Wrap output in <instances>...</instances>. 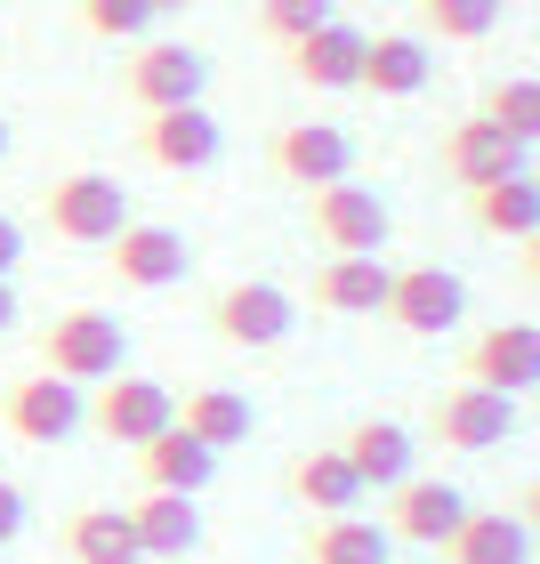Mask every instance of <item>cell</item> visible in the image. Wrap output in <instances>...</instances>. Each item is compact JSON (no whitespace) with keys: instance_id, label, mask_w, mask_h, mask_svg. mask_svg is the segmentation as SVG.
<instances>
[{"instance_id":"1","label":"cell","mask_w":540,"mask_h":564,"mask_svg":"<svg viewBox=\"0 0 540 564\" xmlns=\"http://www.w3.org/2000/svg\"><path fill=\"white\" fill-rule=\"evenodd\" d=\"M121 364H130V330H121L106 306H65V315L41 330V371L73 379V388H106Z\"/></svg>"},{"instance_id":"2","label":"cell","mask_w":540,"mask_h":564,"mask_svg":"<svg viewBox=\"0 0 540 564\" xmlns=\"http://www.w3.org/2000/svg\"><path fill=\"white\" fill-rule=\"evenodd\" d=\"M121 226H130V194H121V177L106 170H73L48 186V235L73 242V250H106Z\"/></svg>"},{"instance_id":"3","label":"cell","mask_w":540,"mask_h":564,"mask_svg":"<svg viewBox=\"0 0 540 564\" xmlns=\"http://www.w3.org/2000/svg\"><path fill=\"white\" fill-rule=\"evenodd\" d=\"M306 218H315V235L331 259H379L388 250V202H379L371 186H355V177H339V186L306 194Z\"/></svg>"},{"instance_id":"4","label":"cell","mask_w":540,"mask_h":564,"mask_svg":"<svg viewBox=\"0 0 540 564\" xmlns=\"http://www.w3.org/2000/svg\"><path fill=\"white\" fill-rule=\"evenodd\" d=\"M170 420H177V395L162 388V379H145V371H114L106 388L89 395V427L106 435V444H121V452L153 444Z\"/></svg>"},{"instance_id":"5","label":"cell","mask_w":540,"mask_h":564,"mask_svg":"<svg viewBox=\"0 0 540 564\" xmlns=\"http://www.w3.org/2000/svg\"><path fill=\"white\" fill-rule=\"evenodd\" d=\"M291 323H299V299L282 291V282H226V291L210 299V330L226 347H250V355H267V347H282L291 339Z\"/></svg>"},{"instance_id":"6","label":"cell","mask_w":540,"mask_h":564,"mask_svg":"<svg viewBox=\"0 0 540 564\" xmlns=\"http://www.w3.org/2000/svg\"><path fill=\"white\" fill-rule=\"evenodd\" d=\"M0 420H9L17 444H65V435L89 427V395L57 371H24L9 395H0Z\"/></svg>"},{"instance_id":"7","label":"cell","mask_w":540,"mask_h":564,"mask_svg":"<svg viewBox=\"0 0 540 564\" xmlns=\"http://www.w3.org/2000/svg\"><path fill=\"white\" fill-rule=\"evenodd\" d=\"M121 89H130L145 113L202 106V89H210V57H202L194 41H138V57H130V73H121Z\"/></svg>"},{"instance_id":"8","label":"cell","mask_w":540,"mask_h":564,"mask_svg":"<svg viewBox=\"0 0 540 564\" xmlns=\"http://www.w3.org/2000/svg\"><path fill=\"white\" fill-rule=\"evenodd\" d=\"M460 379H476L493 395H540V330L532 323H484L460 347Z\"/></svg>"},{"instance_id":"9","label":"cell","mask_w":540,"mask_h":564,"mask_svg":"<svg viewBox=\"0 0 540 564\" xmlns=\"http://www.w3.org/2000/svg\"><path fill=\"white\" fill-rule=\"evenodd\" d=\"M460 315H468V282H460L452 267H403L396 274L388 323L403 330V339H444V330H460Z\"/></svg>"},{"instance_id":"10","label":"cell","mask_w":540,"mask_h":564,"mask_svg":"<svg viewBox=\"0 0 540 564\" xmlns=\"http://www.w3.org/2000/svg\"><path fill=\"white\" fill-rule=\"evenodd\" d=\"M267 162L291 177V186L323 194V186H339V177L355 170V138L339 130V121H282L274 145H267Z\"/></svg>"},{"instance_id":"11","label":"cell","mask_w":540,"mask_h":564,"mask_svg":"<svg viewBox=\"0 0 540 564\" xmlns=\"http://www.w3.org/2000/svg\"><path fill=\"white\" fill-rule=\"evenodd\" d=\"M435 444L444 452H493L508 444V427H517V395H493V388H476V379H460V388L435 395Z\"/></svg>"},{"instance_id":"12","label":"cell","mask_w":540,"mask_h":564,"mask_svg":"<svg viewBox=\"0 0 540 564\" xmlns=\"http://www.w3.org/2000/svg\"><path fill=\"white\" fill-rule=\"evenodd\" d=\"M525 170V145L500 130V121H484V113H468V121H452V138H444V177L460 194H484V186H500V177H517Z\"/></svg>"},{"instance_id":"13","label":"cell","mask_w":540,"mask_h":564,"mask_svg":"<svg viewBox=\"0 0 540 564\" xmlns=\"http://www.w3.org/2000/svg\"><path fill=\"white\" fill-rule=\"evenodd\" d=\"M460 517H468V500H460V484L444 476H403L388 492V541H420V549H444Z\"/></svg>"},{"instance_id":"14","label":"cell","mask_w":540,"mask_h":564,"mask_svg":"<svg viewBox=\"0 0 540 564\" xmlns=\"http://www.w3.org/2000/svg\"><path fill=\"white\" fill-rule=\"evenodd\" d=\"M218 121L210 106H170V113H145V130H138V153L153 170H177V177H194V170H210L218 162Z\"/></svg>"},{"instance_id":"15","label":"cell","mask_w":540,"mask_h":564,"mask_svg":"<svg viewBox=\"0 0 540 564\" xmlns=\"http://www.w3.org/2000/svg\"><path fill=\"white\" fill-rule=\"evenodd\" d=\"M106 250H114V282H130V291H170V282H186V267H194V250H186L177 226H138V218L121 226Z\"/></svg>"},{"instance_id":"16","label":"cell","mask_w":540,"mask_h":564,"mask_svg":"<svg viewBox=\"0 0 540 564\" xmlns=\"http://www.w3.org/2000/svg\"><path fill=\"white\" fill-rule=\"evenodd\" d=\"M364 48H371V33H355L347 17H331L323 33L291 41V73L306 89H364Z\"/></svg>"},{"instance_id":"17","label":"cell","mask_w":540,"mask_h":564,"mask_svg":"<svg viewBox=\"0 0 540 564\" xmlns=\"http://www.w3.org/2000/svg\"><path fill=\"white\" fill-rule=\"evenodd\" d=\"M435 556L444 564H532V524L517 517V508H468L460 532Z\"/></svg>"},{"instance_id":"18","label":"cell","mask_w":540,"mask_h":564,"mask_svg":"<svg viewBox=\"0 0 540 564\" xmlns=\"http://www.w3.org/2000/svg\"><path fill=\"white\" fill-rule=\"evenodd\" d=\"M388 291H396V267L388 259H323L306 299L323 315H388Z\"/></svg>"},{"instance_id":"19","label":"cell","mask_w":540,"mask_h":564,"mask_svg":"<svg viewBox=\"0 0 540 564\" xmlns=\"http://www.w3.org/2000/svg\"><path fill=\"white\" fill-rule=\"evenodd\" d=\"M282 492H291L306 517H355V500H364V476L347 468V452H299L291 468H282Z\"/></svg>"},{"instance_id":"20","label":"cell","mask_w":540,"mask_h":564,"mask_svg":"<svg viewBox=\"0 0 540 564\" xmlns=\"http://www.w3.org/2000/svg\"><path fill=\"white\" fill-rule=\"evenodd\" d=\"M138 476H145V492H186V500H194L202 484L218 476V452L170 420L162 435H153V444H138Z\"/></svg>"},{"instance_id":"21","label":"cell","mask_w":540,"mask_h":564,"mask_svg":"<svg viewBox=\"0 0 540 564\" xmlns=\"http://www.w3.org/2000/svg\"><path fill=\"white\" fill-rule=\"evenodd\" d=\"M339 452H347V468L364 476V492H396L411 476V427L403 420H355L339 435Z\"/></svg>"},{"instance_id":"22","label":"cell","mask_w":540,"mask_h":564,"mask_svg":"<svg viewBox=\"0 0 540 564\" xmlns=\"http://www.w3.org/2000/svg\"><path fill=\"white\" fill-rule=\"evenodd\" d=\"M468 218H476L493 242H525V235H540V177L517 170V177H500V186L468 194Z\"/></svg>"},{"instance_id":"23","label":"cell","mask_w":540,"mask_h":564,"mask_svg":"<svg viewBox=\"0 0 540 564\" xmlns=\"http://www.w3.org/2000/svg\"><path fill=\"white\" fill-rule=\"evenodd\" d=\"M65 556L73 564H145L130 508H82V517H65Z\"/></svg>"},{"instance_id":"24","label":"cell","mask_w":540,"mask_h":564,"mask_svg":"<svg viewBox=\"0 0 540 564\" xmlns=\"http://www.w3.org/2000/svg\"><path fill=\"white\" fill-rule=\"evenodd\" d=\"M130 524H138V549L145 556H186V549H202V508L186 492H138Z\"/></svg>"},{"instance_id":"25","label":"cell","mask_w":540,"mask_h":564,"mask_svg":"<svg viewBox=\"0 0 540 564\" xmlns=\"http://www.w3.org/2000/svg\"><path fill=\"white\" fill-rule=\"evenodd\" d=\"M428 41L420 33H371V48H364V89L371 97H420L428 89Z\"/></svg>"},{"instance_id":"26","label":"cell","mask_w":540,"mask_h":564,"mask_svg":"<svg viewBox=\"0 0 540 564\" xmlns=\"http://www.w3.org/2000/svg\"><path fill=\"white\" fill-rule=\"evenodd\" d=\"M177 427L202 435L210 452H235V444H250L259 420H250V403L235 388H186V395H177Z\"/></svg>"},{"instance_id":"27","label":"cell","mask_w":540,"mask_h":564,"mask_svg":"<svg viewBox=\"0 0 540 564\" xmlns=\"http://www.w3.org/2000/svg\"><path fill=\"white\" fill-rule=\"evenodd\" d=\"M396 541L388 524H364V517H315L306 532V564H388Z\"/></svg>"},{"instance_id":"28","label":"cell","mask_w":540,"mask_h":564,"mask_svg":"<svg viewBox=\"0 0 540 564\" xmlns=\"http://www.w3.org/2000/svg\"><path fill=\"white\" fill-rule=\"evenodd\" d=\"M484 121H500L517 145H540V82H532V73L493 82V89H484Z\"/></svg>"},{"instance_id":"29","label":"cell","mask_w":540,"mask_h":564,"mask_svg":"<svg viewBox=\"0 0 540 564\" xmlns=\"http://www.w3.org/2000/svg\"><path fill=\"white\" fill-rule=\"evenodd\" d=\"M420 17L435 41H484L500 24V0H420Z\"/></svg>"},{"instance_id":"30","label":"cell","mask_w":540,"mask_h":564,"mask_svg":"<svg viewBox=\"0 0 540 564\" xmlns=\"http://www.w3.org/2000/svg\"><path fill=\"white\" fill-rule=\"evenodd\" d=\"M339 17V0H259V33L267 41H306V33H323V24Z\"/></svg>"},{"instance_id":"31","label":"cell","mask_w":540,"mask_h":564,"mask_svg":"<svg viewBox=\"0 0 540 564\" xmlns=\"http://www.w3.org/2000/svg\"><path fill=\"white\" fill-rule=\"evenodd\" d=\"M153 17H162V0H82V24L97 41H145Z\"/></svg>"},{"instance_id":"32","label":"cell","mask_w":540,"mask_h":564,"mask_svg":"<svg viewBox=\"0 0 540 564\" xmlns=\"http://www.w3.org/2000/svg\"><path fill=\"white\" fill-rule=\"evenodd\" d=\"M17 532H24V492H17L9 476H0V549H9Z\"/></svg>"},{"instance_id":"33","label":"cell","mask_w":540,"mask_h":564,"mask_svg":"<svg viewBox=\"0 0 540 564\" xmlns=\"http://www.w3.org/2000/svg\"><path fill=\"white\" fill-rule=\"evenodd\" d=\"M17 259H24V226H17L9 210H0V282L17 274Z\"/></svg>"},{"instance_id":"34","label":"cell","mask_w":540,"mask_h":564,"mask_svg":"<svg viewBox=\"0 0 540 564\" xmlns=\"http://www.w3.org/2000/svg\"><path fill=\"white\" fill-rule=\"evenodd\" d=\"M517 517H525V524H532V532H540V476H532V484H525V500H517Z\"/></svg>"},{"instance_id":"35","label":"cell","mask_w":540,"mask_h":564,"mask_svg":"<svg viewBox=\"0 0 540 564\" xmlns=\"http://www.w3.org/2000/svg\"><path fill=\"white\" fill-rule=\"evenodd\" d=\"M0 330H17V282H0Z\"/></svg>"},{"instance_id":"36","label":"cell","mask_w":540,"mask_h":564,"mask_svg":"<svg viewBox=\"0 0 540 564\" xmlns=\"http://www.w3.org/2000/svg\"><path fill=\"white\" fill-rule=\"evenodd\" d=\"M517 250H525V274H532V282H540V235H525V242H517Z\"/></svg>"},{"instance_id":"37","label":"cell","mask_w":540,"mask_h":564,"mask_svg":"<svg viewBox=\"0 0 540 564\" xmlns=\"http://www.w3.org/2000/svg\"><path fill=\"white\" fill-rule=\"evenodd\" d=\"M0 153H9V121H0Z\"/></svg>"},{"instance_id":"38","label":"cell","mask_w":540,"mask_h":564,"mask_svg":"<svg viewBox=\"0 0 540 564\" xmlns=\"http://www.w3.org/2000/svg\"><path fill=\"white\" fill-rule=\"evenodd\" d=\"M162 9H194V0H162Z\"/></svg>"}]
</instances>
